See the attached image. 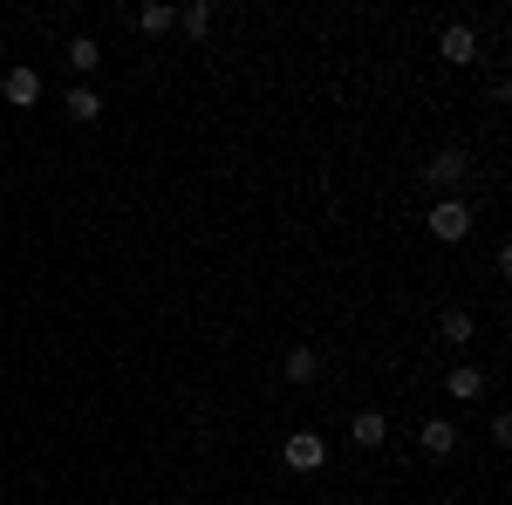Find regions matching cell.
<instances>
[{
	"mask_svg": "<svg viewBox=\"0 0 512 505\" xmlns=\"http://www.w3.org/2000/svg\"><path fill=\"white\" fill-rule=\"evenodd\" d=\"M424 178H431L437 192H458V185L472 178V157H465V151H437L431 164H424Z\"/></svg>",
	"mask_w": 512,
	"mask_h": 505,
	"instance_id": "cell-4",
	"label": "cell"
},
{
	"mask_svg": "<svg viewBox=\"0 0 512 505\" xmlns=\"http://www.w3.org/2000/svg\"><path fill=\"white\" fill-rule=\"evenodd\" d=\"M437 55H444L451 69H472V62H478V35L465 28V21H451V28L437 35Z\"/></svg>",
	"mask_w": 512,
	"mask_h": 505,
	"instance_id": "cell-5",
	"label": "cell"
},
{
	"mask_svg": "<svg viewBox=\"0 0 512 505\" xmlns=\"http://www.w3.org/2000/svg\"><path fill=\"white\" fill-rule=\"evenodd\" d=\"M485 389H492V376H485V369H472V362H465V369H451V376H444V396H451V403H478V396H485Z\"/></svg>",
	"mask_w": 512,
	"mask_h": 505,
	"instance_id": "cell-7",
	"label": "cell"
},
{
	"mask_svg": "<svg viewBox=\"0 0 512 505\" xmlns=\"http://www.w3.org/2000/svg\"><path fill=\"white\" fill-rule=\"evenodd\" d=\"M137 28H144V35H171V28H178V7H144Z\"/></svg>",
	"mask_w": 512,
	"mask_h": 505,
	"instance_id": "cell-13",
	"label": "cell"
},
{
	"mask_svg": "<svg viewBox=\"0 0 512 505\" xmlns=\"http://www.w3.org/2000/svg\"><path fill=\"white\" fill-rule=\"evenodd\" d=\"M96 62H103V41H96V35H76V41H69V69H82V76H89Z\"/></svg>",
	"mask_w": 512,
	"mask_h": 505,
	"instance_id": "cell-12",
	"label": "cell"
},
{
	"mask_svg": "<svg viewBox=\"0 0 512 505\" xmlns=\"http://www.w3.org/2000/svg\"><path fill=\"white\" fill-rule=\"evenodd\" d=\"M0 96H7L14 110H35V103H41V69H28V62H14V69L0 76Z\"/></svg>",
	"mask_w": 512,
	"mask_h": 505,
	"instance_id": "cell-3",
	"label": "cell"
},
{
	"mask_svg": "<svg viewBox=\"0 0 512 505\" xmlns=\"http://www.w3.org/2000/svg\"><path fill=\"white\" fill-rule=\"evenodd\" d=\"M424 226H431V239H444V246H458V239H472V205H465V198H437Z\"/></svg>",
	"mask_w": 512,
	"mask_h": 505,
	"instance_id": "cell-1",
	"label": "cell"
},
{
	"mask_svg": "<svg viewBox=\"0 0 512 505\" xmlns=\"http://www.w3.org/2000/svg\"><path fill=\"white\" fill-rule=\"evenodd\" d=\"M417 444H424V458H451L458 451V430L444 424V417H431V424L417 430Z\"/></svg>",
	"mask_w": 512,
	"mask_h": 505,
	"instance_id": "cell-9",
	"label": "cell"
},
{
	"mask_svg": "<svg viewBox=\"0 0 512 505\" xmlns=\"http://www.w3.org/2000/svg\"><path fill=\"white\" fill-rule=\"evenodd\" d=\"M178 28H185V35H205V28H212V7H205V0H198V7H178Z\"/></svg>",
	"mask_w": 512,
	"mask_h": 505,
	"instance_id": "cell-14",
	"label": "cell"
},
{
	"mask_svg": "<svg viewBox=\"0 0 512 505\" xmlns=\"http://www.w3.org/2000/svg\"><path fill=\"white\" fill-rule=\"evenodd\" d=\"M62 110H69V117H76V123H96V117H103V96H96V89H89V82H76V89H69V103H62Z\"/></svg>",
	"mask_w": 512,
	"mask_h": 505,
	"instance_id": "cell-10",
	"label": "cell"
},
{
	"mask_svg": "<svg viewBox=\"0 0 512 505\" xmlns=\"http://www.w3.org/2000/svg\"><path fill=\"white\" fill-rule=\"evenodd\" d=\"M472 335H478V321L465 308H444V321H437V342H451V349H472Z\"/></svg>",
	"mask_w": 512,
	"mask_h": 505,
	"instance_id": "cell-8",
	"label": "cell"
},
{
	"mask_svg": "<svg viewBox=\"0 0 512 505\" xmlns=\"http://www.w3.org/2000/svg\"><path fill=\"white\" fill-rule=\"evenodd\" d=\"M280 458H287V471H321L328 465V437H321V430H294V437L280 444Z\"/></svg>",
	"mask_w": 512,
	"mask_h": 505,
	"instance_id": "cell-2",
	"label": "cell"
},
{
	"mask_svg": "<svg viewBox=\"0 0 512 505\" xmlns=\"http://www.w3.org/2000/svg\"><path fill=\"white\" fill-rule=\"evenodd\" d=\"M349 437H355V451H383V444H390V417H383V410H355Z\"/></svg>",
	"mask_w": 512,
	"mask_h": 505,
	"instance_id": "cell-6",
	"label": "cell"
},
{
	"mask_svg": "<svg viewBox=\"0 0 512 505\" xmlns=\"http://www.w3.org/2000/svg\"><path fill=\"white\" fill-rule=\"evenodd\" d=\"M315 369H321V355L301 342V349H287V383H315Z\"/></svg>",
	"mask_w": 512,
	"mask_h": 505,
	"instance_id": "cell-11",
	"label": "cell"
}]
</instances>
